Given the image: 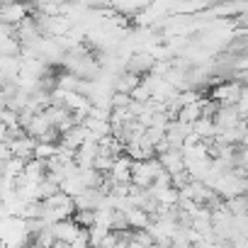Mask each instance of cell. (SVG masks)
Masks as SVG:
<instances>
[{"mask_svg": "<svg viewBox=\"0 0 248 248\" xmlns=\"http://www.w3.org/2000/svg\"><path fill=\"white\" fill-rule=\"evenodd\" d=\"M42 207H44L42 221L49 224V226H54V224H59V221H66V219H73V214H76V202H73V197L66 195V192H56L54 197L44 200Z\"/></svg>", "mask_w": 248, "mask_h": 248, "instance_id": "6da1fadb", "label": "cell"}, {"mask_svg": "<svg viewBox=\"0 0 248 248\" xmlns=\"http://www.w3.org/2000/svg\"><path fill=\"white\" fill-rule=\"evenodd\" d=\"M161 173H163V166L158 163V158L137 161V163H132V185L139 190H149Z\"/></svg>", "mask_w": 248, "mask_h": 248, "instance_id": "7a4b0ae2", "label": "cell"}, {"mask_svg": "<svg viewBox=\"0 0 248 248\" xmlns=\"http://www.w3.org/2000/svg\"><path fill=\"white\" fill-rule=\"evenodd\" d=\"M212 97H214V102L219 107H236L241 102V97H243V90L236 83H221V85H217L212 90Z\"/></svg>", "mask_w": 248, "mask_h": 248, "instance_id": "3957f363", "label": "cell"}, {"mask_svg": "<svg viewBox=\"0 0 248 248\" xmlns=\"http://www.w3.org/2000/svg\"><path fill=\"white\" fill-rule=\"evenodd\" d=\"M27 17H30V5H22V3H3L0 5V25L17 27Z\"/></svg>", "mask_w": 248, "mask_h": 248, "instance_id": "277c9868", "label": "cell"}, {"mask_svg": "<svg viewBox=\"0 0 248 248\" xmlns=\"http://www.w3.org/2000/svg\"><path fill=\"white\" fill-rule=\"evenodd\" d=\"M132 158L129 156H119L114 163H112V170L107 173L109 183L112 185H132Z\"/></svg>", "mask_w": 248, "mask_h": 248, "instance_id": "5b68a950", "label": "cell"}, {"mask_svg": "<svg viewBox=\"0 0 248 248\" xmlns=\"http://www.w3.org/2000/svg\"><path fill=\"white\" fill-rule=\"evenodd\" d=\"M51 233H54V238H56V243H66V246H71L80 233H83V229L73 221V219H66V221H59V224H54L51 226Z\"/></svg>", "mask_w": 248, "mask_h": 248, "instance_id": "8992f818", "label": "cell"}, {"mask_svg": "<svg viewBox=\"0 0 248 248\" xmlns=\"http://www.w3.org/2000/svg\"><path fill=\"white\" fill-rule=\"evenodd\" d=\"M93 137H90V132L83 127V124H76V127H71L68 132H63L61 134V139H59V144L61 146H66V149H71V151H78L85 141H90Z\"/></svg>", "mask_w": 248, "mask_h": 248, "instance_id": "52a82bcc", "label": "cell"}, {"mask_svg": "<svg viewBox=\"0 0 248 248\" xmlns=\"http://www.w3.org/2000/svg\"><path fill=\"white\" fill-rule=\"evenodd\" d=\"M34 149H37V141L27 134H20L15 139H10V151H13V158H22V161H32L34 158Z\"/></svg>", "mask_w": 248, "mask_h": 248, "instance_id": "ba28073f", "label": "cell"}, {"mask_svg": "<svg viewBox=\"0 0 248 248\" xmlns=\"http://www.w3.org/2000/svg\"><path fill=\"white\" fill-rule=\"evenodd\" d=\"M151 68H154V59L149 54H137V56L127 59V68H124V71H129V73L144 78V73H149Z\"/></svg>", "mask_w": 248, "mask_h": 248, "instance_id": "9c48e42d", "label": "cell"}, {"mask_svg": "<svg viewBox=\"0 0 248 248\" xmlns=\"http://www.w3.org/2000/svg\"><path fill=\"white\" fill-rule=\"evenodd\" d=\"M175 119H178L180 124H187V127L197 124V122L202 119V100H197V102H192V105H185V107L178 112Z\"/></svg>", "mask_w": 248, "mask_h": 248, "instance_id": "30bf717a", "label": "cell"}, {"mask_svg": "<svg viewBox=\"0 0 248 248\" xmlns=\"http://www.w3.org/2000/svg\"><path fill=\"white\" fill-rule=\"evenodd\" d=\"M56 154H59V144H37V149H34V158L44 161V163L56 158Z\"/></svg>", "mask_w": 248, "mask_h": 248, "instance_id": "8fae6325", "label": "cell"}, {"mask_svg": "<svg viewBox=\"0 0 248 248\" xmlns=\"http://www.w3.org/2000/svg\"><path fill=\"white\" fill-rule=\"evenodd\" d=\"M73 221L83 229V231H90L95 226V212H76L73 214Z\"/></svg>", "mask_w": 248, "mask_h": 248, "instance_id": "7c38bea8", "label": "cell"}, {"mask_svg": "<svg viewBox=\"0 0 248 248\" xmlns=\"http://www.w3.org/2000/svg\"><path fill=\"white\" fill-rule=\"evenodd\" d=\"M10 158H13L10 141H3V144H0V161H10Z\"/></svg>", "mask_w": 248, "mask_h": 248, "instance_id": "4fadbf2b", "label": "cell"}, {"mask_svg": "<svg viewBox=\"0 0 248 248\" xmlns=\"http://www.w3.org/2000/svg\"><path fill=\"white\" fill-rule=\"evenodd\" d=\"M8 85H10V83L5 80V76H3V73H0V93H3V90H5Z\"/></svg>", "mask_w": 248, "mask_h": 248, "instance_id": "5bb4252c", "label": "cell"}]
</instances>
